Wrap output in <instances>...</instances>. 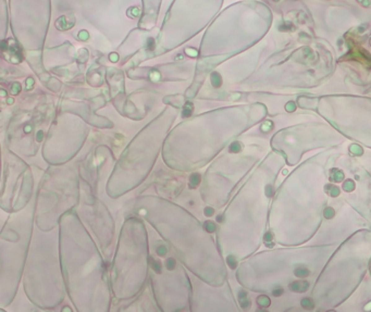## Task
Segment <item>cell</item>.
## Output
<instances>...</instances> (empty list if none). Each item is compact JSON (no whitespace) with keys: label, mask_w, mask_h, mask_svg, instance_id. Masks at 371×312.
<instances>
[{"label":"cell","mask_w":371,"mask_h":312,"mask_svg":"<svg viewBox=\"0 0 371 312\" xmlns=\"http://www.w3.org/2000/svg\"><path fill=\"white\" fill-rule=\"evenodd\" d=\"M309 283L306 281H297L289 284V289L296 292H304L308 289Z\"/></svg>","instance_id":"cell-1"},{"label":"cell","mask_w":371,"mask_h":312,"mask_svg":"<svg viewBox=\"0 0 371 312\" xmlns=\"http://www.w3.org/2000/svg\"><path fill=\"white\" fill-rule=\"evenodd\" d=\"M238 299H240L241 305H242V308H244V309L245 308H248L249 305H250V300L248 299L247 292H244V290L238 292Z\"/></svg>","instance_id":"cell-2"},{"label":"cell","mask_w":371,"mask_h":312,"mask_svg":"<svg viewBox=\"0 0 371 312\" xmlns=\"http://www.w3.org/2000/svg\"><path fill=\"white\" fill-rule=\"evenodd\" d=\"M199 183H200V175L197 174V173L192 174V176L189 177V186H191L192 188L197 187Z\"/></svg>","instance_id":"cell-3"},{"label":"cell","mask_w":371,"mask_h":312,"mask_svg":"<svg viewBox=\"0 0 371 312\" xmlns=\"http://www.w3.org/2000/svg\"><path fill=\"white\" fill-rule=\"evenodd\" d=\"M344 178V173L342 171L338 170V169H333L332 170V179L335 182H342Z\"/></svg>","instance_id":"cell-4"},{"label":"cell","mask_w":371,"mask_h":312,"mask_svg":"<svg viewBox=\"0 0 371 312\" xmlns=\"http://www.w3.org/2000/svg\"><path fill=\"white\" fill-rule=\"evenodd\" d=\"M257 303L259 305H261V307H269L270 303H271V300H270L269 297L267 296H259L257 298Z\"/></svg>","instance_id":"cell-5"},{"label":"cell","mask_w":371,"mask_h":312,"mask_svg":"<svg viewBox=\"0 0 371 312\" xmlns=\"http://www.w3.org/2000/svg\"><path fill=\"white\" fill-rule=\"evenodd\" d=\"M308 274H309V271L307 270V269H305V268H297L295 270V275L297 277H299V279H303V277L308 276Z\"/></svg>","instance_id":"cell-6"},{"label":"cell","mask_w":371,"mask_h":312,"mask_svg":"<svg viewBox=\"0 0 371 312\" xmlns=\"http://www.w3.org/2000/svg\"><path fill=\"white\" fill-rule=\"evenodd\" d=\"M204 227L208 233H214V231H216V228H217L216 224H214V222H211V221H207L206 223H205Z\"/></svg>","instance_id":"cell-7"},{"label":"cell","mask_w":371,"mask_h":312,"mask_svg":"<svg viewBox=\"0 0 371 312\" xmlns=\"http://www.w3.org/2000/svg\"><path fill=\"white\" fill-rule=\"evenodd\" d=\"M343 188H344V191H351L354 188H355V184H354V182L351 181V179H347V181L344 182V184H343Z\"/></svg>","instance_id":"cell-8"},{"label":"cell","mask_w":371,"mask_h":312,"mask_svg":"<svg viewBox=\"0 0 371 312\" xmlns=\"http://www.w3.org/2000/svg\"><path fill=\"white\" fill-rule=\"evenodd\" d=\"M302 305L305 308V309L309 310V309H312V308H313V302H312V300H311V299L304 298L302 300Z\"/></svg>","instance_id":"cell-9"},{"label":"cell","mask_w":371,"mask_h":312,"mask_svg":"<svg viewBox=\"0 0 371 312\" xmlns=\"http://www.w3.org/2000/svg\"><path fill=\"white\" fill-rule=\"evenodd\" d=\"M241 150H242V145H241L238 142L233 143V144L230 146V151H231V152H240Z\"/></svg>","instance_id":"cell-10"},{"label":"cell","mask_w":371,"mask_h":312,"mask_svg":"<svg viewBox=\"0 0 371 312\" xmlns=\"http://www.w3.org/2000/svg\"><path fill=\"white\" fill-rule=\"evenodd\" d=\"M227 264H229V266L231 269H235L236 266H237L235 258H234L233 256H229V257L227 258Z\"/></svg>","instance_id":"cell-11"},{"label":"cell","mask_w":371,"mask_h":312,"mask_svg":"<svg viewBox=\"0 0 371 312\" xmlns=\"http://www.w3.org/2000/svg\"><path fill=\"white\" fill-rule=\"evenodd\" d=\"M151 268L155 272L160 273L161 272V263L159 261H152L151 262Z\"/></svg>","instance_id":"cell-12"},{"label":"cell","mask_w":371,"mask_h":312,"mask_svg":"<svg viewBox=\"0 0 371 312\" xmlns=\"http://www.w3.org/2000/svg\"><path fill=\"white\" fill-rule=\"evenodd\" d=\"M168 253V249H167V247H166V246L161 245V246H159V247H157V253L159 256H161V257L166 256V253Z\"/></svg>","instance_id":"cell-13"},{"label":"cell","mask_w":371,"mask_h":312,"mask_svg":"<svg viewBox=\"0 0 371 312\" xmlns=\"http://www.w3.org/2000/svg\"><path fill=\"white\" fill-rule=\"evenodd\" d=\"M212 84L214 85V86L216 87H218V86H220V84H221V80H220V76L218 75V74L217 73H214V74H212Z\"/></svg>","instance_id":"cell-14"},{"label":"cell","mask_w":371,"mask_h":312,"mask_svg":"<svg viewBox=\"0 0 371 312\" xmlns=\"http://www.w3.org/2000/svg\"><path fill=\"white\" fill-rule=\"evenodd\" d=\"M351 151L353 153H355V155H362V149L360 148L358 145H353V146L351 147Z\"/></svg>","instance_id":"cell-15"},{"label":"cell","mask_w":371,"mask_h":312,"mask_svg":"<svg viewBox=\"0 0 371 312\" xmlns=\"http://www.w3.org/2000/svg\"><path fill=\"white\" fill-rule=\"evenodd\" d=\"M325 217L327 218V219H331V218L334 217V210L332 208H327L325 210Z\"/></svg>","instance_id":"cell-16"},{"label":"cell","mask_w":371,"mask_h":312,"mask_svg":"<svg viewBox=\"0 0 371 312\" xmlns=\"http://www.w3.org/2000/svg\"><path fill=\"white\" fill-rule=\"evenodd\" d=\"M166 266H167L168 270H173L174 266H175V261H174V259H168L167 263H166Z\"/></svg>","instance_id":"cell-17"},{"label":"cell","mask_w":371,"mask_h":312,"mask_svg":"<svg viewBox=\"0 0 371 312\" xmlns=\"http://www.w3.org/2000/svg\"><path fill=\"white\" fill-rule=\"evenodd\" d=\"M329 187L331 188V191H330L331 196L335 197V196H338V195H340V189H338V187H335V186H329Z\"/></svg>","instance_id":"cell-18"},{"label":"cell","mask_w":371,"mask_h":312,"mask_svg":"<svg viewBox=\"0 0 371 312\" xmlns=\"http://www.w3.org/2000/svg\"><path fill=\"white\" fill-rule=\"evenodd\" d=\"M192 109H193V107L189 104L188 109H187V107L184 109V111H183V116H189V115L192 114Z\"/></svg>","instance_id":"cell-19"},{"label":"cell","mask_w":371,"mask_h":312,"mask_svg":"<svg viewBox=\"0 0 371 312\" xmlns=\"http://www.w3.org/2000/svg\"><path fill=\"white\" fill-rule=\"evenodd\" d=\"M272 194H273V188H272V186L268 185L267 187H266V195H267L268 197H271Z\"/></svg>","instance_id":"cell-20"},{"label":"cell","mask_w":371,"mask_h":312,"mask_svg":"<svg viewBox=\"0 0 371 312\" xmlns=\"http://www.w3.org/2000/svg\"><path fill=\"white\" fill-rule=\"evenodd\" d=\"M204 213H205V215H206V217H211V215L214 214V209H212V208H206V209H205V211H204Z\"/></svg>","instance_id":"cell-21"},{"label":"cell","mask_w":371,"mask_h":312,"mask_svg":"<svg viewBox=\"0 0 371 312\" xmlns=\"http://www.w3.org/2000/svg\"><path fill=\"white\" fill-rule=\"evenodd\" d=\"M271 239H272V235L270 234V233H267L266 236H264V240H266V243H267L268 246H271V243H270Z\"/></svg>","instance_id":"cell-22"},{"label":"cell","mask_w":371,"mask_h":312,"mask_svg":"<svg viewBox=\"0 0 371 312\" xmlns=\"http://www.w3.org/2000/svg\"><path fill=\"white\" fill-rule=\"evenodd\" d=\"M272 294H273V296H276V297H280L281 295L283 294V289H282V288H276V289L273 290V292H272Z\"/></svg>","instance_id":"cell-23"},{"label":"cell","mask_w":371,"mask_h":312,"mask_svg":"<svg viewBox=\"0 0 371 312\" xmlns=\"http://www.w3.org/2000/svg\"><path fill=\"white\" fill-rule=\"evenodd\" d=\"M42 137H44V132H38V134H37V140L38 142H42Z\"/></svg>","instance_id":"cell-24"},{"label":"cell","mask_w":371,"mask_h":312,"mask_svg":"<svg viewBox=\"0 0 371 312\" xmlns=\"http://www.w3.org/2000/svg\"><path fill=\"white\" fill-rule=\"evenodd\" d=\"M294 109H295V106H294V103H293V102H289V106H287V110H289V111H292V110H294Z\"/></svg>","instance_id":"cell-25"},{"label":"cell","mask_w":371,"mask_h":312,"mask_svg":"<svg viewBox=\"0 0 371 312\" xmlns=\"http://www.w3.org/2000/svg\"><path fill=\"white\" fill-rule=\"evenodd\" d=\"M31 126H29V125H27V126H25L24 127V132L25 133H29V132H31Z\"/></svg>","instance_id":"cell-26"},{"label":"cell","mask_w":371,"mask_h":312,"mask_svg":"<svg viewBox=\"0 0 371 312\" xmlns=\"http://www.w3.org/2000/svg\"><path fill=\"white\" fill-rule=\"evenodd\" d=\"M369 309H371V302L368 303V305L366 307V310H369Z\"/></svg>","instance_id":"cell-27"},{"label":"cell","mask_w":371,"mask_h":312,"mask_svg":"<svg viewBox=\"0 0 371 312\" xmlns=\"http://www.w3.org/2000/svg\"><path fill=\"white\" fill-rule=\"evenodd\" d=\"M217 220H218L219 222H221V221H222V217H221V215H220V217H218V218H217Z\"/></svg>","instance_id":"cell-28"}]
</instances>
